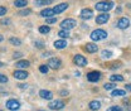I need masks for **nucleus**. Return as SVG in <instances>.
<instances>
[{"instance_id":"obj_6","label":"nucleus","mask_w":131,"mask_h":111,"mask_svg":"<svg viewBox=\"0 0 131 111\" xmlns=\"http://www.w3.org/2000/svg\"><path fill=\"white\" fill-rule=\"evenodd\" d=\"M73 62L76 63V66H80V67H83V66H87V59L81 56V54H76L73 57Z\"/></svg>"},{"instance_id":"obj_25","label":"nucleus","mask_w":131,"mask_h":111,"mask_svg":"<svg viewBox=\"0 0 131 111\" xmlns=\"http://www.w3.org/2000/svg\"><path fill=\"white\" fill-rule=\"evenodd\" d=\"M39 32L42 33V34H47V33L50 32V28H49L48 25H42V27L39 28Z\"/></svg>"},{"instance_id":"obj_13","label":"nucleus","mask_w":131,"mask_h":111,"mask_svg":"<svg viewBox=\"0 0 131 111\" xmlns=\"http://www.w3.org/2000/svg\"><path fill=\"white\" fill-rule=\"evenodd\" d=\"M39 96L42 97V98H44V100H52V97H53V94L48 91V90H40L39 91Z\"/></svg>"},{"instance_id":"obj_15","label":"nucleus","mask_w":131,"mask_h":111,"mask_svg":"<svg viewBox=\"0 0 131 111\" xmlns=\"http://www.w3.org/2000/svg\"><path fill=\"white\" fill-rule=\"evenodd\" d=\"M28 76H29V75H28L25 71H15V72H14V77H15L16 79H25Z\"/></svg>"},{"instance_id":"obj_2","label":"nucleus","mask_w":131,"mask_h":111,"mask_svg":"<svg viewBox=\"0 0 131 111\" xmlns=\"http://www.w3.org/2000/svg\"><path fill=\"white\" fill-rule=\"evenodd\" d=\"M107 38V32H105L103 29H96L91 33V39L92 41H102V39H106Z\"/></svg>"},{"instance_id":"obj_10","label":"nucleus","mask_w":131,"mask_h":111,"mask_svg":"<svg viewBox=\"0 0 131 111\" xmlns=\"http://www.w3.org/2000/svg\"><path fill=\"white\" fill-rule=\"evenodd\" d=\"M117 27H118L120 29H126V28L130 27V20H129L127 18H121V19L117 22Z\"/></svg>"},{"instance_id":"obj_29","label":"nucleus","mask_w":131,"mask_h":111,"mask_svg":"<svg viewBox=\"0 0 131 111\" xmlns=\"http://www.w3.org/2000/svg\"><path fill=\"white\" fill-rule=\"evenodd\" d=\"M39 71H40L42 73H48L49 67H48V66H46V64H42V66L39 67Z\"/></svg>"},{"instance_id":"obj_27","label":"nucleus","mask_w":131,"mask_h":111,"mask_svg":"<svg viewBox=\"0 0 131 111\" xmlns=\"http://www.w3.org/2000/svg\"><path fill=\"white\" fill-rule=\"evenodd\" d=\"M58 35H59L61 38H68V37H69V33H68V31H64V29H62L61 32L58 33Z\"/></svg>"},{"instance_id":"obj_3","label":"nucleus","mask_w":131,"mask_h":111,"mask_svg":"<svg viewBox=\"0 0 131 111\" xmlns=\"http://www.w3.org/2000/svg\"><path fill=\"white\" fill-rule=\"evenodd\" d=\"M76 25H77V22H76L74 19H72V18H68V19H66V20H63V22L61 23V27H62V29H64V31H69V29L74 28Z\"/></svg>"},{"instance_id":"obj_42","label":"nucleus","mask_w":131,"mask_h":111,"mask_svg":"<svg viewBox=\"0 0 131 111\" xmlns=\"http://www.w3.org/2000/svg\"><path fill=\"white\" fill-rule=\"evenodd\" d=\"M39 111H44V110H39Z\"/></svg>"},{"instance_id":"obj_36","label":"nucleus","mask_w":131,"mask_h":111,"mask_svg":"<svg viewBox=\"0 0 131 111\" xmlns=\"http://www.w3.org/2000/svg\"><path fill=\"white\" fill-rule=\"evenodd\" d=\"M13 57H14V59H15V58H20V57H21V53L16 52V53H14V56H13Z\"/></svg>"},{"instance_id":"obj_19","label":"nucleus","mask_w":131,"mask_h":111,"mask_svg":"<svg viewBox=\"0 0 131 111\" xmlns=\"http://www.w3.org/2000/svg\"><path fill=\"white\" fill-rule=\"evenodd\" d=\"M27 5H28L27 0H15L14 1V6L15 8H25Z\"/></svg>"},{"instance_id":"obj_14","label":"nucleus","mask_w":131,"mask_h":111,"mask_svg":"<svg viewBox=\"0 0 131 111\" xmlns=\"http://www.w3.org/2000/svg\"><path fill=\"white\" fill-rule=\"evenodd\" d=\"M84 49H86L88 53H95V52H97L98 47L95 43H87V44L84 46Z\"/></svg>"},{"instance_id":"obj_5","label":"nucleus","mask_w":131,"mask_h":111,"mask_svg":"<svg viewBox=\"0 0 131 111\" xmlns=\"http://www.w3.org/2000/svg\"><path fill=\"white\" fill-rule=\"evenodd\" d=\"M6 107H8V110H10V111H18L20 109V104L16 100H9L6 102Z\"/></svg>"},{"instance_id":"obj_26","label":"nucleus","mask_w":131,"mask_h":111,"mask_svg":"<svg viewBox=\"0 0 131 111\" xmlns=\"http://www.w3.org/2000/svg\"><path fill=\"white\" fill-rule=\"evenodd\" d=\"M9 42H10L12 44H14V46H20V44H21L20 39H18V38H10Z\"/></svg>"},{"instance_id":"obj_9","label":"nucleus","mask_w":131,"mask_h":111,"mask_svg":"<svg viewBox=\"0 0 131 111\" xmlns=\"http://www.w3.org/2000/svg\"><path fill=\"white\" fill-rule=\"evenodd\" d=\"M108 19H110V14L102 13V14L96 16V23H98V24H105V23L108 22Z\"/></svg>"},{"instance_id":"obj_28","label":"nucleus","mask_w":131,"mask_h":111,"mask_svg":"<svg viewBox=\"0 0 131 111\" xmlns=\"http://www.w3.org/2000/svg\"><path fill=\"white\" fill-rule=\"evenodd\" d=\"M30 13H32V10H30V9H24V10L19 12L18 14H19V15H21V16H25V15H29Z\"/></svg>"},{"instance_id":"obj_16","label":"nucleus","mask_w":131,"mask_h":111,"mask_svg":"<svg viewBox=\"0 0 131 111\" xmlns=\"http://www.w3.org/2000/svg\"><path fill=\"white\" fill-rule=\"evenodd\" d=\"M68 46L67 44V42H66L64 39H59V41H56L54 42V47L57 48V49H63V48H66Z\"/></svg>"},{"instance_id":"obj_33","label":"nucleus","mask_w":131,"mask_h":111,"mask_svg":"<svg viewBox=\"0 0 131 111\" xmlns=\"http://www.w3.org/2000/svg\"><path fill=\"white\" fill-rule=\"evenodd\" d=\"M6 12H8V10H6V8H5V6H0V16L5 15V14H6Z\"/></svg>"},{"instance_id":"obj_32","label":"nucleus","mask_w":131,"mask_h":111,"mask_svg":"<svg viewBox=\"0 0 131 111\" xmlns=\"http://www.w3.org/2000/svg\"><path fill=\"white\" fill-rule=\"evenodd\" d=\"M107 111H122V109H121L120 106H112V107H110Z\"/></svg>"},{"instance_id":"obj_7","label":"nucleus","mask_w":131,"mask_h":111,"mask_svg":"<svg viewBox=\"0 0 131 111\" xmlns=\"http://www.w3.org/2000/svg\"><path fill=\"white\" fill-rule=\"evenodd\" d=\"M47 66H48L49 68H53V69H58V68H61V66H62V62H61V59H58V58H50Z\"/></svg>"},{"instance_id":"obj_18","label":"nucleus","mask_w":131,"mask_h":111,"mask_svg":"<svg viewBox=\"0 0 131 111\" xmlns=\"http://www.w3.org/2000/svg\"><path fill=\"white\" fill-rule=\"evenodd\" d=\"M100 107H101V102L100 101H91L90 102V109L92 111H96V110H100Z\"/></svg>"},{"instance_id":"obj_1","label":"nucleus","mask_w":131,"mask_h":111,"mask_svg":"<svg viewBox=\"0 0 131 111\" xmlns=\"http://www.w3.org/2000/svg\"><path fill=\"white\" fill-rule=\"evenodd\" d=\"M95 8H96V10H98V12L107 13L108 10H111L114 8V3L112 1H100V3H97L95 5Z\"/></svg>"},{"instance_id":"obj_12","label":"nucleus","mask_w":131,"mask_h":111,"mask_svg":"<svg viewBox=\"0 0 131 111\" xmlns=\"http://www.w3.org/2000/svg\"><path fill=\"white\" fill-rule=\"evenodd\" d=\"M92 16H93V12H92L91 9H82L81 10V18L82 19L88 20V19H91Z\"/></svg>"},{"instance_id":"obj_23","label":"nucleus","mask_w":131,"mask_h":111,"mask_svg":"<svg viewBox=\"0 0 131 111\" xmlns=\"http://www.w3.org/2000/svg\"><path fill=\"white\" fill-rule=\"evenodd\" d=\"M126 92L125 90H114L112 91V96H125Z\"/></svg>"},{"instance_id":"obj_41","label":"nucleus","mask_w":131,"mask_h":111,"mask_svg":"<svg viewBox=\"0 0 131 111\" xmlns=\"http://www.w3.org/2000/svg\"><path fill=\"white\" fill-rule=\"evenodd\" d=\"M3 39H4V38H3V35H0V42H1Z\"/></svg>"},{"instance_id":"obj_37","label":"nucleus","mask_w":131,"mask_h":111,"mask_svg":"<svg viewBox=\"0 0 131 111\" xmlns=\"http://www.w3.org/2000/svg\"><path fill=\"white\" fill-rule=\"evenodd\" d=\"M35 46L38 48H43V43L42 42H35Z\"/></svg>"},{"instance_id":"obj_17","label":"nucleus","mask_w":131,"mask_h":111,"mask_svg":"<svg viewBox=\"0 0 131 111\" xmlns=\"http://www.w3.org/2000/svg\"><path fill=\"white\" fill-rule=\"evenodd\" d=\"M40 15L43 16V18H50V16L56 15L54 14V12H53V9H44V10H42V13H40Z\"/></svg>"},{"instance_id":"obj_11","label":"nucleus","mask_w":131,"mask_h":111,"mask_svg":"<svg viewBox=\"0 0 131 111\" xmlns=\"http://www.w3.org/2000/svg\"><path fill=\"white\" fill-rule=\"evenodd\" d=\"M67 8H68V4L67 3H61V4H58V5H56L53 8V12H54V14H59V13L64 12Z\"/></svg>"},{"instance_id":"obj_20","label":"nucleus","mask_w":131,"mask_h":111,"mask_svg":"<svg viewBox=\"0 0 131 111\" xmlns=\"http://www.w3.org/2000/svg\"><path fill=\"white\" fill-rule=\"evenodd\" d=\"M52 3H53V0H35V1H34V4H35L37 6L49 5V4H52Z\"/></svg>"},{"instance_id":"obj_8","label":"nucleus","mask_w":131,"mask_h":111,"mask_svg":"<svg viewBox=\"0 0 131 111\" xmlns=\"http://www.w3.org/2000/svg\"><path fill=\"white\" fill-rule=\"evenodd\" d=\"M87 78H88L90 82H97L98 79L101 78V72H98V71L90 72V73L87 75Z\"/></svg>"},{"instance_id":"obj_24","label":"nucleus","mask_w":131,"mask_h":111,"mask_svg":"<svg viewBox=\"0 0 131 111\" xmlns=\"http://www.w3.org/2000/svg\"><path fill=\"white\" fill-rule=\"evenodd\" d=\"M102 58H106V59H108V58H111V56H112V52L111 51H102Z\"/></svg>"},{"instance_id":"obj_40","label":"nucleus","mask_w":131,"mask_h":111,"mask_svg":"<svg viewBox=\"0 0 131 111\" xmlns=\"http://www.w3.org/2000/svg\"><path fill=\"white\" fill-rule=\"evenodd\" d=\"M4 66H5V64L3 63V62H0V67H4Z\"/></svg>"},{"instance_id":"obj_39","label":"nucleus","mask_w":131,"mask_h":111,"mask_svg":"<svg viewBox=\"0 0 131 111\" xmlns=\"http://www.w3.org/2000/svg\"><path fill=\"white\" fill-rule=\"evenodd\" d=\"M127 91H131V83H129V85H126V87H125Z\"/></svg>"},{"instance_id":"obj_4","label":"nucleus","mask_w":131,"mask_h":111,"mask_svg":"<svg viewBox=\"0 0 131 111\" xmlns=\"http://www.w3.org/2000/svg\"><path fill=\"white\" fill-rule=\"evenodd\" d=\"M48 106H49L50 110H61V109L64 107L66 105H64L63 101H61V100H56V101H52Z\"/></svg>"},{"instance_id":"obj_30","label":"nucleus","mask_w":131,"mask_h":111,"mask_svg":"<svg viewBox=\"0 0 131 111\" xmlns=\"http://www.w3.org/2000/svg\"><path fill=\"white\" fill-rule=\"evenodd\" d=\"M103 87H105V90H112V88L116 87V85L115 83H105Z\"/></svg>"},{"instance_id":"obj_34","label":"nucleus","mask_w":131,"mask_h":111,"mask_svg":"<svg viewBox=\"0 0 131 111\" xmlns=\"http://www.w3.org/2000/svg\"><path fill=\"white\" fill-rule=\"evenodd\" d=\"M46 22H47V24H53V23L57 22V19H56V18H48Z\"/></svg>"},{"instance_id":"obj_22","label":"nucleus","mask_w":131,"mask_h":111,"mask_svg":"<svg viewBox=\"0 0 131 111\" xmlns=\"http://www.w3.org/2000/svg\"><path fill=\"white\" fill-rule=\"evenodd\" d=\"M110 79H111L112 82H122V81H124V77L120 76V75H114V76L110 77Z\"/></svg>"},{"instance_id":"obj_31","label":"nucleus","mask_w":131,"mask_h":111,"mask_svg":"<svg viewBox=\"0 0 131 111\" xmlns=\"http://www.w3.org/2000/svg\"><path fill=\"white\" fill-rule=\"evenodd\" d=\"M8 82V77L3 73H0V83H6Z\"/></svg>"},{"instance_id":"obj_38","label":"nucleus","mask_w":131,"mask_h":111,"mask_svg":"<svg viewBox=\"0 0 131 111\" xmlns=\"http://www.w3.org/2000/svg\"><path fill=\"white\" fill-rule=\"evenodd\" d=\"M19 87H20V88H27V87H28V85H23V83H20V85H19Z\"/></svg>"},{"instance_id":"obj_35","label":"nucleus","mask_w":131,"mask_h":111,"mask_svg":"<svg viewBox=\"0 0 131 111\" xmlns=\"http://www.w3.org/2000/svg\"><path fill=\"white\" fill-rule=\"evenodd\" d=\"M0 24H4V25L10 24V19H1V20H0Z\"/></svg>"},{"instance_id":"obj_21","label":"nucleus","mask_w":131,"mask_h":111,"mask_svg":"<svg viewBox=\"0 0 131 111\" xmlns=\"http://www.w3.org/2000/svg\"><path fill=\"white\" fill-rule=\"evenodd\" d=\"M29 66H30V62L29 61H25V59L16 62V67H19V68H28Z\"/></svg>"}]
</instances>
